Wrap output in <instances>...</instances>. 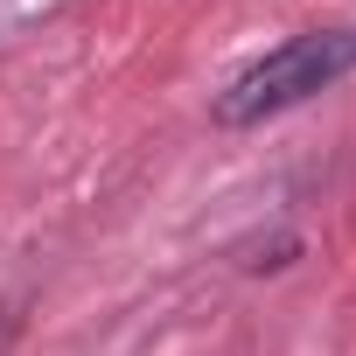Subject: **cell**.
I'll use <instances>...</instances> for the list:
<instances>
[{
	"instance_id": "6da1fadb",
	"label": "cell",
	"mask_w": 356,
	"mask_h": 356,
	"mask_svg": "<svg viewBox=\"0 0 356 356\" xmlns=\"http://www.w3.org/2000/svg\"><path fill=\"white\" fill-rule=\"evenodd\" d=\"M349 70H356V29L286 35L280 49H266L259 63H245V70H238V77L217 91L210 119H217V126H259V119L293 112V105H307L314 91L342 84Z\"/></svg>"
}]
</instances>
